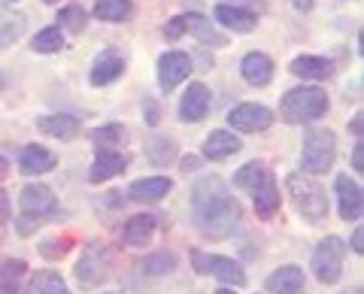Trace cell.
Segmentation results:
<instances>
[{
    "label": "cell",
    "instance_id": "1",
    "mask_svg": "<svg viewBox=\"0 0 364 294\" xmlns=\"http://www.w3.org/2000/svg\"><path fill=\"white\" fill-rule=\"evenodd\" d=\"M191 209H195V224L200 234L213 236V240L228 236L240 222V203L231 197V191L219 176H207L195 185Z\"/></svg>",
    "mask_w": 364,
    "mask_h": 294
},
{
    "label": "cell",
    "instance_id": "2",
    "mask_svg": "<svg viewBox=\"0 0 364 294\" xmlns=\"http://www.w3.org/2000/svg\"><path fill=\"white\" fill-rule=\"evenodd\" d=\"M286 188L291 195L294 209H298L306 222H322L328 216V195H325V188L318 185L313 176L291 173L286 179Z\"/></svg>",
    "mask_w": 364,
    "mask_h": 294
},
{
    "label": "cell",
    "instance_id": "3",
    "mask_svg": "<svg viewBox=\"0 0 364 294\" xmlns=\"http://www.w3.org/2000/svg\"><path fill=\"white\" fill-rule=\"evenodd\" d=\"M279 112L289 124H304V121L322 119L328 112V94L322 88H294V92L282 97Z\"/></svg>",
    "mask_w": 364,
    "mask_h": 294
},
{
    "label": "cell",
    "instance_id": "4",
    "mask_svg": "<svg viewBox=\"0 0 364 294\" xmlns=\"http://www.w3.org/2000/svg\"><path fill=\"white\" fill-rule=\"evenodd\" d=\"M334 158H337V137H334V131L316 128V131L306 134L304 152H301L304 170H310V173H328V170H331V164H334Z\"/></svg>",
    "mask_w": 364,
    "mask_h": 294
},
{
    "label": "cell",
    "instance_id": "5",
    "mask_svg": "<svg viewBox=\"0 0 364 294\" xmlns=\"http://www.w3.org/2000/svg\"><path fill=\"white\" fill-rule=\"evenodd\" d=\"M313 273L318 276V282L325 285H334L343 273V240L340 236H328L316 246L313 252Z\"/></svg>",
    "mask_w": 364,
    "mask_h": 294
},
{
    "label": "cell",
    "instance_id": "6",
    "mask_svg": "<svg viewBox=\"0 0 364 294\" xmlns=\"http://www.w3.org/2000/svg\"><path fill=\"white\" fill-rule=\"evenodd\" d=\"M191 264H195L198 273H210L215 279H222L225 285H243L246 282L243 267L225 255H203L200 249H195V252H191Z\"/></svg>",
    "mask_w": 364,
    "mask_h": 294
},
{
    "label": "cell",
    "instance_id": "7",
    "mask_svg": "<svg viewBox=\"0 0 364 294\" xmlns=\"http://www.w3.org/2000/svg\"><path fill=\"white\" fill-rule=\"evenodd\" d=\"M109 261H112V255L104 243H88L82 258H79V264H76V279L82 282V285H97V282L107 279Z\"/></svg>",
    "mask_w": 364,
    "mask_h": 294
},
{
    "label": "cell",
    "instance_id": "8",
    "mask_svg": "<svg viewBox=\"0 0 364 294\" xmlns=\"http://www.w3.org/2000/svg\"><path fill=\"white\" fill-rule=\"evenodd\" d=\"M228 121L231 128L243 131V134H255V131H267L273 124V112L261 104H240L228 112Z\"/></svg>",
    "mask_w": 364,
    "mask_h": 294
},
{
    "label": "cell",
    "instance_id": "9",
    "mask_svg": "<svg viewBox=\"0 0 364 294\" xmlns=\"http://www.w3.org/2000/svg\"><path fill=\"white\" fill-rule=\"evenodd\" d=\"M188 76H191V58L186 52H164L158 58V82H161L164 92H173Z\"/></svg>",
    "mask_w": 364,
    "mask_h": 294
},
{
    "label": "cell",
    "instance_id": "10",
    "mask_svg": "<svg viewBox=\"0 0 364 294\" xmlns=\"http://www.w3.org/2000/svg\"><path fill=\"white\" fill-rule=\"evenodd\" d=\"M210 112V88L203 82H191L182 94V104H179V119L182 121H200L207 119Z\"/></svg>",
    "mask_w": 364,
    "mask_h": 294
},
{
    "label": "cell",
    "instance_id": "11",
    "mask_svg": "<svg viewBox=\"0 0 364 294\" xmlns=\"http://www.w3.org/2000/svg\"><path fill=\"white\" fill-rule=\"evenodd\" d=\"M18 207H21L25 216H52L58 203H55L52 188H46V185H28L18 195Z\"/></svg>",
    "mask_w": 364,
    "mask_h": 294
},
{
    "label": "cell",
    "instance_id": "12",
    "mask_svg": "<svg viewBox=\"0 0 364 294\" xmlns=\"http://www.w3.org/2000/svg\"><path fill=\"white\" fill-rule=\"evenodd\" d=\"M337 203H340V216L346 222H355L361 219V207H364V197H361V185L352 183L349 176H337Z\"/></svg>",
    "mask_w": 364,
    "mask_h": 294
},
{
    "label": "cell",
    "instance_id": "13",
    "mask_svg": "<svg viewBox=\"0 0 364 294\" xmlns=\"http://www.w3.org/2000/svg\"><path fill=\"white\" fill-rule=\"evenodd\" d=\"M155 228H158V219L149 216V212H143V216H134V219L124 222V228H122V243H124V246H134V249L149 246Z\"/></svg>",
    "mask_w": 364,
    "mask_h": 294
},
{
    "label": "cell",
    "instance_id": "14",
    "mask_svg": "<svg viewBox=\"0 0 364 294\" xmlns=\"http://www.w3.org/2000/svg\"><path fill=\"white\" fill-rule=\"evenodd\" d=\"M249 195H252V200H255V212L261 219H270L273 212L279 209V188H277V179H273V173L267 170L264 173V179H261V183L249 191Z\"/></svg>",
    "mask_w": 364,
    "mask_h": 294
},
{
    "label": "cell",
    "instance_id": "15",
    "mask_svg": "<svg viewBox=\"0 0 364 294\" xmlns=\"http://www.w3.org/2000/svg\"><path fill=\"white\" fill-rule=\"evenodd\" d=\"M55 164H58V158H55L49 149H43V146H25V149H21V158H18V170L28 173V176L49 173V170H55Z\"/></svg>",
    "mask_w": 364,
    "mask_h": 294
},
{
    "label": "cell",
    "instance_id": "16",
    "mask_svg": "<svg viewBox=\"0 0 364 294\" xmlns=\"http://www.w3.org/2000/svg\"><path fill=\"white\" fill-rule=\"evenodd\" d=\"M240 73L249 85H255V88H264L270 79H273V61L267 58V55H261V52H249L243 64H240Z\"/></svg>",
    "mask_w": 364,
    "mask_h": 294
},
{
    "label": "cell",
    "instance_id": "17",
    "mask_svg": "<svg viewBox=\"0 0 364 294\" xmlns=\"http://www.w3.org/2000/svg\"><path fill=\"white\" fill-rule=\"evenodd\" d=\"M124 73V58L119 52H104L100 58L91 64V85H109Z\"/></svg>",
    "mask_w": 364,
    "mask_h": 294
},
{
    "label": "cell",
    "instance_id": "18",
    "mask_svg": "<svg viewBox=\"0 0 364 294\" xmlns=\"http://www.w3.org/2000/svg\"><path fill=\"white\" fill-rule=\"evenodd\" d=\"M124 167H128V158L119 155V152H112V149H100L97 158H95V164H91V183H107L109 176H119Z\"/></svg>",
    "mask_w": 364,
    "mask_h": 294
},
{
    "label": "cell",
    "instance_id": "19",
    "mask_svg": "<svg viewBox=\"0 0 364 294\" xmlns=\"http://www.w3.org/2000/svg\"><path fill=\"white\" fill-rule=\"evenodd\" d=\"M270 294H304V270L301 267H279L267 279Z\"/></svg>",
    "mask_w": 364,
    "mask_h": 294
},
{
    "label": "cell",
    "instance_id": "20",
    "mask_svg": "<svg viewBox=\"0 0 364 294\" xmlns=\"http://www.w3.org/2000/svg\"><path fill=\"white\" fill-rule=\"evenodd\" d=\"M182 25H186V33H195V37L200 40V43H207V46H213V49H222L225 43H228V37L225 33H219L213 25L203 16H198V13H188V16H182Z\"/></svg>",
    "mask_w": 364,
    "mask_h": 294
},
{
    "label": "cell",
    "instance_id": "21",
    "mask_svg": "<svg viewBox=\"0 0 364 294\" xmlns=\"http://www.w3.org/2000/svg\"><path fill=\"white\" fill-rule=\"evenodd\" d=\"M240 140L234 137L231 131H213L207 143H203V155L210 158V161H222V158H231L234 152H240Z\"/></svg>",
    "mask_w": 364,
    "mask_h": 294
},
{
    "label": "cell",
    "instance_id": "22",
    "mask_svg": "<svg viewBox=\"0 0 364 294\" xmlns=\"http://www.w3.org/2000/svg\"><path fill=\"white\" fill-rule=\"evenodd\" d=\"M173 188V183L164 176H155V179H140V183H131L128 195L140 203H158L161 197H167V191Z\"/></svg>",
    "mask_w": 364,
    "mask_h": 294
},
{
    "label": "cell",
    "instance_id": "23",
    "mask_svg": "<svg viewBox=\"0 0 364 294\" xmlns=\"http://www.w3.org/2000/svg\"><path fill=\"white\" fill-rule=\"evenodd\" d=\"M215 18H219L222 25H228L231 31H237V33H249L255 28V16L246 13V9H240V6H231V4L215 6Z\"/></svg>",
    "mask_w": 364,
    "mask_h": 294
},
{
    "label": "cell",
    "instance_id": "24",
    "mask_svg": "<svg viewBox=\"0 0 364 294\" xmlns=\"http://www.w3.org/2000/svg\"><path fill=\"white\" fill-rule=\"evenodd\" d=\"M37 128L49 137H58V140H73L79 134V121L73 116H40L37 119Z\"/></svg>",
    "mask_w": 364,
    "mask_h": 294
},
{
    "label": "cell",
    "instance_id": "25",
    "mask_svg": "<svg viewBox=\"0 0 364 294\" xmlns=\"http://www.w3.org/2000/svg\"><path fill=\"white\" fill-rule=\"evenodd\" d=\"M289 70L294 76H301V79H328L334 73V67L331 61H325V58H313V55H301V58H294Z\"/></svg>",
    "mask_w": 364,
    "mask_h": 294
},
{
    "label": "cell",
    "instance_id": "26",
    "mask_svg": "<svg viewBox=\"0 0 364 294\" xmlns=\"http://www.w3.org/2000/svg\"><path fill=\"white\" fill-rule=\"evenodd\" d=\"M21 31H25V16L13 13L6 4H0V49L13 46L21 37Z\"/></svg>",
    "mask_w": 364,
    "mask_h": 294
},
{
    "label": "cell",
    "instance_id": "27",
    "mask_svg": "<svg viewBox=\"0 0 364 294\" xmlns=\"http://www.w3.org/2000/svg\"><path fill=\"white\" fill-rule=\"evenodd\" d=\"M28 294H67V285L55 270H40V273L31 279Z\"/></svg>",
    "mask_w": 364,
    "mask_h": 294
},
{
    "label": "cell",
    "instance_id": "28",
    "mask_svg": "<svg viewBox=\"0 0 364 294\" xmlns=\"http://www.w3.org/2000/svg\"><path fill=\"white\" fill-rule=\"evenodd\" d=\"M95 16L104 21H124L131 16V0H97Z\"/></svg>",
    "mask_w": 364,
    "mask_h": 294
},
{
    "label": "cell",
    "instance_id": "29",
    "mask_svg": "<svg viewBox=\"0 0 364 294\" xmlns=\"http://www.w3.org/2000/svg\"><path fill=\"white\" fill-rule=\"evenodd\" d=\"M33 52H43V55H52V52H61L64 49V33L61 28H43L37 37H33Z\"/></svg>",
    "mask_w": 364,
    "mask_h": 294
},
{
    "label": "cell",
    "instance_id": "30",
    "mask_svg": "<svg viewBox=\"0 0 364 294\" xmlns=\"http://www.w3.org/2000/svg\"><path fill=\"white\" fill-rule=\"evenodd\" d=\"M264 173H267V167L261 164V161H252V164H246V167H240V170H237L234 185H237V188L252 191V188L261 183V179H264Z\"/></svg>",
    "mask_w": 364,
    "mask_h": 294
},
{
    "label": "cell",
    "instance_id": "31",
    "mask_svg": "<svg viewBox=\"0 0 364 294\" xmlns=\"http://www.w3.org/2000/svg\"><path fill=\"white\" fill-rule=\"evenodd\" d=\"M58 25H64L67 31H73V33H82L85 25H88V16H85V9L79 4H70V6H64L58 13Z\"/></svg>",
    "mask_w": 364,
    "mask_h": 294
},
{
    "label": "cell",
    "instance_id": "32",
    "mask_svg": "<svg viewBox=\"0 0 364 294\" xmlns=\"http://www.w3.org/2000/svg\"><path fill=\"white\" fill-rule=\"evenodd\" d=\"M25 261H18V258H16V261H6L4 264V270H0V288H4L6 294H16L13 288L18 285V279L21 276H25Z\"/></svg>",
    "mask_w": 364,
    "mask_h": 294
},
{
    "label": "cell",
    "instance_id": "33",
    "mask_svg": "<svg viewBox=\"0 0 364 294\" xmlns=\"http://www.w3.org/2000/svg\"><path fill=\"white\" fill-rule=\"evenodd\" d=\"M70 246H73V240L70 236H52V240H46V243H40V252L46 255V258H64L67 252H70Z\"/></svg>",
    "mask_w": 364,
    "mask_h": 294
},
{
    "label": "cell",
    "instance_id": "34",
    "mask_svg": "<svg viewBox=\"0 0 364 294\" xmlns=\"http://www.w3.org/2000/svg\"><path fill=\"white\" fill-rule=\"evenodd\" d=\"M173 146H170V140H149V146H146V155H149L152 164H167L170 158H173Z\"/></svg>",
    "mask_w": 364,
    "mask_h": 294
},
{
    "label": "cell",
    "instance_id": "35",
    "mask_svg": "<svg viewBox=\"0 0 364 294\" xmlns=\"http://www.w3.org/2000/svg\"><path fill=\"white\" fill-rule=\"evenodd\" d=\"M95 143H97V146H119V143H124V128H122V124L97 128V131H95Z\"/></svg>",
    "mask_w": 364,
    "mask_h": 294
},
{
    "label": "cell",
    "instance_id": "36",
    "mask_svg": "<svg viewBox=\"0 0 364 294\" xmlns=\"http://www.w3.org/2000/svg\"><path fill=\"white\" fill-rule=\"evenodd\" d=\"M146 270H149V273H170V270H173V258L170 255H155V258L146 261Z\"/></svg>",
    "mask_w": 364,
    "mask_h": 294
},
{
    "label": "cell",
    "instance_id": "37",
    "mask_svg": "<svg viewBox=\"0 0 364 294\" xmlns=\"http://www.w3.org/2000/svg\"><path fill=\"white\" fill-rule=\"evenodd\" d=\"M43 222H49V219H46V216H25V212H21V219L16 222V228H18V234H25V236H28V234L37 231Z\"/></svg>",
    "mask_w": 364,
    "mask_h": 294
},
{
    "label": "cell",
    "instance_id": "38",
    "mask_svg": "<svg viewBox=\"0 0 364 294\" xmlns=\"http://www.w3.org/2000/svg\"><path fill=\"white\" fill-rule=\"evenodd\" d=\"M182 33H186V25H182V16L170 18V21H167V28H164V37H167V40H179Z\"/></svg>",
    "mask_w": 364,
    "mask_h": 294
},
{
    "label": "cell",
    "instance_id": "39",
    "mask_svg": "<svg viewBox=\"0 0 364 294\" xmlns=\"http://www.w3.org/2000/svg\"><path fill=\"white\" fill-rule=\"evenodd\" d=\"M352 167H355V170H364V146L361 143L355 146V152H352Z\"/></svg>",
    "mask_w": 364,
    "mask_h": 294
},
{
    "label": "cell",
    "instance_id": "40",
    "mask_svg": "<svg viewBox=\"0 0 364 294\" xmlns=\"http://www.w3.org/2000/svg\"><path fill=\"white\" fill-rule=\"evenodd\" d=\"M361 121H364V116H361V112H358V116L349 121V131L355 134V137H361V131H364V124H361Z\"/></svg>",
    "mask_w": 364,
    "mask_h": 294
},
{
    "label": "cell",
    "instance_id": "41",
    "mask_svg": "<svg viewBox=\"0 0 364 294\" xmlns=\"http://www.w3.org/2000/svg\"><path fill=\"white\" fill-rule=\"evenodd\" d=\"M352 249H355V252H358V255L364 252V231H361V228L355 231V236H352Z\"/></svg>",
    "mask_w": 364,
    "mask_h": 294
},
{
    "label": "cell",
    "instance_id": "42",
    "mask_svg": "<svg viewBox=\"0 0 364 294\" xmlns=\"http://www.w3.org/2000/svg\"><path fill=\"white\" fill-rule=\"evenodd\" d=\"M6 216H9V197H6V191H0V222Z\"/></svg>",
    "mask_w": 364,
    "mask_h": 294
},
{
    "label": "cell",
    "instance_id": "43",
    "mask_svg": "<svg viewBox=\"0 0 364 294\" xmlns=\"http://www.w3.org/2000/svg\"><path fill=\"white\" fill-rule=\"evenodd\" d=\"M158 116H161V112L155 109V104H146V121H149V124H158Z\"/></svg>",
    "mask_w": 364,
    "mask_h": 294
},
{
    "label": "cell",
    "instance_id": "44",
    "mask_svg": "<svg viewBox=\"0 0 364 294\" xmlns=\"http://www.w3.org/2000/svg\"><path fill=\"white\" fill-rule=\"evenodd\" d=\"M291 4H294V9H310L313 0H291Z\"/></svg>",
    "mask_w": 364,
    "mask_h": 294
},
{
    "label": "cell",
    "instance_id": "45",
    "mask_svg": "<svg viewBox=\"0 0 364 294\" xmlns=\"http://www.w3.org/2000/svg\"><path fill=\"white\" fill-rule=\"evenodd\" d=\"M6 173H9V164H6V158H4V155H0V179H4Z\"/></svg>",
    "mask_w": 364,
    "mask_h": 294
},
{
    "label": "cell",
    "instance_id": "46",
    "mask_svg": "<svg viewBox=\"0 0 364 294\" xmlns=\"http://www.w3.org/2000/svg\"><path fill=\"white\" fill-rule=\"evenodd\" d=\"M215 294H237V291H231V288H222V291H215Z\"/></svg>",
    "mask_w": 364,
    "mask_h": 294
},
{
    "label": "cell",
    "instance_id": "47",
    "mask_svg": "<svg viewBox=\"0 0 364 294\" xmlns=\"http://www.w3.org/2000/svg\"><path fill=\"white\" fill-rule=\"evenodd\" d=\"M4 4H16V0H4Z\"/></svg>",
    "mask_w": 364,
    "mask_h": 294
},
{
    "label": "cell",
    "instance_id": "48",
    "mask_svg": "<svg viewBox=\"0 0 364 294\" xmlns=\"http://www.w3.org/2000/svg\"><path fill=\"white\" fill-rule=\"evenodd\" d=\"M46 4H55V0H46Z\"/></svg>",
    "mask_w": 364,
    "mask_h": 294
}]
</instances>
